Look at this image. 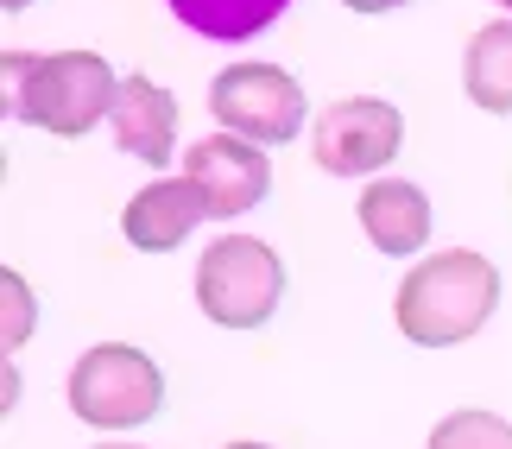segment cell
<instances>
[{
    "label": "cell",
    "instance_id": "obj_15",
    "mask_svg": "<svg viewBox=\"0 0 512 449\" xmlns=\"http://www.w3.org/2000/svg\"><path fill=\"white\" fill-rule=\"evenodd\" d=\"M342 7H354V13H392V7H405V0H342Z\"/></svg>",
    "mask_w": 512,
    "mask_h": 449
},
{
    "label": "cell",
    "instance_id": "obj_13",
    "mask_svg": "<svg viewBox=\"0 0 512 449\" xmlns=\"http://www.w3.org/2000/svg\"><path fill=\"white\" fill-rule=\"evenodd\" d=\"M430 449H512V424L494 412H449L430 431Z\"/></svg>",
    "mask_w": 512,
    "mask_h": 449
},
{
    "label": "cell",
    "instance_id": "obj_6",
    "mask_svg": "<svg viewBox=\"0 0 512 449\" xmlns=\"http://www.w3.org/2000/svg\"><path fill=\"white\" fill-rule=\"evenodd\" d=\"M405 146V114L380 102V95H348V102H329L310 127V152H317V171L329 178H361V171H386Z\"/></svg>",
    "mask_w": 512,
    "mask_h": 449
},
{
    "label": "cell",
    "instance_id": "obj_5",
    "mask_svg": "<svg viewBox=\"0 0 512 449\" xmlns=\"http://www.w3.org/2000/svg\"><path fill=\"white\" fill-rule=\"evenodd\" d=\"M209 114L222 121V133H241L253 146H285L298 140L310 108L298 76H285L279 64H234L209 83Z\"/></svg>",
    "mask_w": 512,
    "mask_h": 449
},
{
    "label": "cell",
    "instance_id": "obj_19",
    "mask_svg": "<svg viewBox=\"0 0 512 449\" xmlns=\"http://www.w3.org/2000/svg\"><path fill=\"white\" fill-rule=\"evenodd\" d=\"M500 7H506V13H512V0H500Z\"/></svg>",
    "mask_w": 512,
    "mask_h": 449
},
{
    "label": "cell",
    "instance_id": "obj_3",
    "mask_svg": "<svg viewBox=\"0 0 512 449\" xmlns=\"http://www.w3.org/2000/svg\"><path fill=\"white\" fill-rule=\"evenodd\" d=\"M285 298V266L279 253L253 234H222L203 260H196V304L222 329H260Z\"/></svg>",
    "mask_w": 512,
    "mask_h": 449
},
{
    "label": "cell",
    "instance_id": "obj_1",
    "mask_svg": "<svg viewBox=\"0 0 512 449\" xmlns=\"http://www.w3.org/2000/svg\"><path fill=\"white\" fill-rule=\"evenodd\" d=\"M500 304V272L487 253L475 247H449V253H430L399 279V304L392 317L418 348H456L468 342L475 329L494 317Z\"/></svg>",
    "mask_w": 512,
    "mask_h": 449
},
{
    "label": "cell",
    "instance_id": "obj_7",
    "mask_svg": "<svg viewBox=\"0 0 512 449\" xmlns=\"http://www.w3.org/2000/svg\"><path fill=\"white\" fill-rule=\"evenodd\" d=\"M184 178H190V190L203 197V209L215 222H234L272 190V165L241 133H209V140H196L184 152Z\"/></svg>",
    "mask_w": 512,
    "mask_h": 449
},
{
    "label": "cell",
    "instance_id": "obj_2",
    "mask_svg": "<svg viewBox=\"0 0 512 449\" xmlns=\"http://www.w3.org/2000/svg\"><path fill=\"white\" fill-rule=\"evenodd\" d=\"M7 76H13L19 121L45 127L57 140H83L95 121L114 114V95H121V76H114L108 57H95V51H45V57L13 51Z\"/></svg>",
    "mask_w": 512,
    "mask_h": 449
},
{
    "label": "cell",
    "instance_id": "obj_11",
    "mask_svg": "<svg viewBox=\"0 0 512 449\" xmlns=\"http://www.w3.org/2000/svg\"><path fill=\"white\" fill-rule=\"evenodd\" d=\"M462 89L487 114H512V19H494L462 51Z\"/></svg>",
    "mask_w": 512,
    "mask_h": 449
},
{
    "label": "cell",
    "instance_id": "obj_17",
    "mask_svg": "<svg viewBox=\"0 0 512 449\" xmlns=\"http://www.w3.org/2000/svg\"><path fill=\"white\" fill-rule=\"evenodd\" d=\"M95 449H140V443H95Z\"/></svg>",
    "mask_w": 512,
    "mask_h": 449
},
{
    "label": "cell",
    "instance_id": "obj_18",
    "mask_svg": "<svg viewBox=\"0 0 512 449\" xmlns=\"http://www.w3.org/2000/svg\"><path fill=\"white\" fill-rule=\"evenodd\" d=\"M228 449H272V443H228Z\"/></svg>",
    "mask_w": 512,
    "mask_h": 449
},
{
    "label": "cell",
    "instance_id": "obj_4",
    "mask_svg": "<svg viewBox=\"0 0 512 449\" xmlns=\"http://www.w3.org/2000/svg\"><path fill=\"white\" fill-rule=\"evenodd\" d=\"M159 405H165V374L152 367V355H140L127 342H95L70 367V412L83 424H95V431L152 424Z\"/></svg>",
    "mask_w": 512,
    "mask_h": 449
},
{
    "label": "cell",
    "instance_id": "obj_12",
    "mask_svg": "<svg viewBox=\"0 0 512 449\" xmlns=\"http://www.w3.org/2000/svg\"><path fill=\"white\" fill-rule=\"evenodd\" d=\"M171 13L203 38H253L285 13V0H171Z\"/></svg>",
    "mask_w": 512,
    "mask_h": 449
},
{
    "label": "cell",
    "instance_id": "obj_8",
    "mask_svg": "<svg viewBox=\"0 0 512 449\" xmlns=\"http://www.w3.org/2000/svg\"><path fill=\"white\" fill-rule=\"evenodd\" d=\"M114 146L133 152L146 165H165L177 146V102L171 89H159L152 76H121V95H114Z\"/></svg>",
    "mask_w": 512,
    "mask_h": 449
},
{
    "label": "cell",
    "instance_id": "obj_9",
    "mask_svg": "<svg viewBox=\"0 0 512 449\" xmlns=\"http://www.w3.org/2000/svg\"><path fill=\"white\" fill-rule=\"evenodd\" d=\"M203 216H209V209L190 190V178H159V184H146L140 197L127 203L121 234L140 253H171V247H184V234L203 222Z\"/></svg>",
    "mask_w": 512,
    "mask_h": 449
},
{
    "label": "cell",
    "instance_id": "obj_14",
    "mask_svg": "<svg viewBox=\"0 0 512 449\" xmlns=\"http://www.w3.org/2000/svg\"><path fill=\"white\" fill-rule=\"evenodd\" d=\"M0 336H7V348H19L32 336V310H26V279H19V272H7V329H0Z\"/></svg>",
    "mask_w": 512,
    "mask_h": 449
},
{
    "label": "cell",
    "instance_id": "obj_10",
    "mask_svg": "<svg viewBox=\"0 0 512 449\" xmlns=\"http://www.w3.org/2000/svg\"><path fill=\"white\" fill-rule=\"evenodd\" d=\"M361 228L380 253H418L430 241V197L405 178H373L361 190Z\"/></svg>",
    "mask_w": 512,
    "mask_h": 449
},
{
    "label": "cell",
    "instance_id": "obj_16",
    "mask_svg": "<svg viewBox=\"0 0 512 449\" xmlns=\"http://www.w3.org/2000/svg\"><path fill=\"white\" fill-rule=\"evenodd\" d=\"M0 7H7V13H19V7H32V0H0Z\"/></svg>",
    "mask_w": 512,
    "mask_h": 449
}]
</instances>
